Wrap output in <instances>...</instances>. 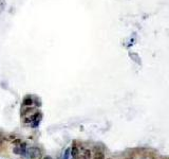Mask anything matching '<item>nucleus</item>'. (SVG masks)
Returning a JSON list of instances; mask_svg holds the SVG:
<instances>
[{
	"mask_svg": "<svg viewBox=\"0 0 169 159\" xmlns=\"http://www.w3.org/2000/svg\"><path fill=\"white\" fill-rule=\"evenodd\" d=\"M85 156L87 157V159H90V157H91V152H90L89 150H87L85 152Z\"/></svg>",
	"mask_w": 169,
	"mask_h": 159,
	"instance_id": "0eeeda50",
	"label": "nucleus"
},
{
	"mask_svg": "<svg viewBox=\"0 0 169 159\" xmlns=\"http://www.w3.org/2000/svg\"><path fill=\"white\" fill-rule=\"evenodd\" d=\"M78 148H77V146L76 145H73L72 146V148H71V155H72V157L74 158V159H76L78 157Z\"/></svg>",
	"mask_w": 169,
	"mask_h": 159,
	"instance_id": "7ed1b4c3",
	"label": "nucleus"
},
{
	"mask_svg": "<svg viewBox=\"0 0 169 159\" xmlns=\"http://www.w3.org/2000/svg\"><path fill=\"white\" fill-rule=\"evenodd\" d=\"M33 102H34V100L32 99L31 97H26L23 99V105L24 106H31V105L33 104Z\"/></svg>",
	"mask_w": 169,
	"mask_h": 159,
	"instance_id": "20e7f679",
	"label": "nucleus"
},
{
	"mask_svg": "<svg viewBox=\"0 0 169 159\" xmlns=\"http://www.w3.org/2000/svg\"><path fill=\"white\" fill-rule=\"evenodd\" d=\"M71 154V148H67L65 152V154H63V157L62 159H69V155Z\"/></svg>",
	"mask_w": 169,
	"mask_h": 159,
	"instance_id": "423d86ee",
	"label": "nucleus"
},
{
	"mask_svg": "<svg viewBox=\"0 0 169 159\" xmlns=\"http://www.w3.org/2000/svg\"><path fill=\"white\" fill-rule=\"evenodd\" d=\"M20 143H21V140H20V139H16V140L13 141V144H15V145H19Z\"/></svg>",
	"mask_w": 169,
	"mask_h": 159,
	"instance_id": "6e6552de",
	"label": "nucleus"
},
{
	"mask_svg": "<svg viewBox=\"0 0 169 159\" xmlns=\"http://www.w3.org/2000/svg\"><path fill=\"white\" fill-rule=\"evenodd\" d=\"M93 159H105V155L102 152H96V153L94 154V157Z\"/></svg>",
	"mask_w": 169,
	"mask_h": 159,
	"instance_id": "39448f33",
	"label": "nucleus"
},
{
	"mask_svg": "<svg viewBox=\"0 0 169 159\" xmlns=\"http://www.w3.org/2000/svg\"><path fill=\"white\" fill-rule=\"evenodd\" d=\"M2 143H3V137L2 135H0V145H2Z\"/></svg>",
	"mask_w": 169,
	"mask_h": 159,
	"instance_id": "1a4fd4ad",
	"label": "nucleus"
},
{
	"mask_svg": "<svg viewBox=\"0 0 169 159\" xmlns=\"http://www.w3.org/2000/svg\"><path fill=\"white\" fill-rule=\"evenodd\" d=\"M77 159H87V157H86L85 155H82V156H78Z\"/></svg>",
	"mask_w": 169,
	"mask_h": 159,
	"instance_id": "9d476101",
	"label": "nucleus"
},
{
	"mask_svg": "<svg viewBox=\"0 0 169 159\" xmlns=\"http://www.w3.org/2000/svg\"><path fill=\"white\" fill-rule=\"evenodd\" d=\"M43 159H52V157H51V156H49V155H46L45 157H43Z\"/></svg>",
	"mask_w": 169,
	"mask_h": 159,
	"instance_id": "9b49d317",
	"label": "nucleus"
},
{
	"mask_svg": "<svg viewBox=\"0 0 169 159\" xmlns=\"http://www.w3.org/2000/svg\"><path fill=\"white\" fill-rule=\"evenodd\" d=\"M152 159H154V158H152Z\"/></svg>",
	"mask_w": 169,
	"mask_h": 159,
	"instance_id": "ddd939ff",
	"label": "nucleus"
},
{
	"mask_svg": "<svg viewBox=\"0 0 169 159\" xmlns=\"http://www.w3.org/2000/svg\"><path fill=\"white\" fill-rule=\"evenodd\" d=\"M31 159H36V158H39L40 156V150L36 146H33V148H28V155Z\"/></svg>",
	"mask_w": 169,
	"mask_h": 159,
	"instance_id": "f257e3e1",
	"label": "nucleus"
},
{
	"mask_svg": "<svg viewBox=\"0 0 169 159\" xmlns=\"http://www.w3.org/2000/svg\"><path fill=\"white\" fill-rule=\"evenodd\" d=\"M14 138H15V136H14V135L13 136H10V139H14Z\"/></svg>",
	"mask_w": 169,
	"mask_h": 159,
	"instance_id": "f8f14e48",
	"label": "nucleus"
},
{
	"mask_svg": "<svg viewBox=\"0 0 169 159\" xmlns=\"http://www.w3.org/2000/svg\"><path fill=\"white\" fill-rule=\"evenodd\" d=\"M13 152H14V154H16V155H23V156L28 155V150H26V148H20V146H15Z\"/></svg>",
	"mask_w": 169,
	"mask_h": 159,
	"instance_id": "f03ea898",
	"label": "nucleus"
}]
</instances>
